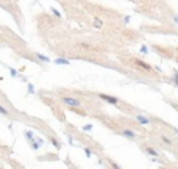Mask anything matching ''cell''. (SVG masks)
<instances>
[{
	"label": "cell",
	"instance_id": "cell-1",
	"mask_svg": "<svg viewBox=\"0 0 178 169\" xmlns=\"http://www.w3.org/2000/svg\"><path fill=\"white\" fill-rule=\"evenodd\" d=\"M61 102L69 108H80L81 107V102L75 97H70V96H61Z\"/></svg>",
	"mask_w": 178,
	"mask_h": 169
},
{
	"label": "cell",
	"instance_id": "cell-2",
	"mask_svg": "<svg viewBox=\"0 0 178 169\" xmlns=\"http://www.w3.org/2000/svg\"><path fill=\"white\" fill-rule=\"evenodd\" d=\"M99 97L103 99L105 102H108V103H111V105H117V103H119V99H117V97L108 96V94H99Z\"/></svg>",
	"mask_w": 178,
	"mask_h": 169
},
{
	"label": "cell",
	"instance_id": "cell-3",
	"mask_svg": "<svg viewBox=\"0 0 178 169\" xmlns=\"http://www.w3.org/2000/svg\"><path fill=\"white\" fill-rule=\"evenodd\" d=\"M120 135H122V136H125V138H128V139H136V138H138V135L134 133V131H133V130H128V128L122 130V131H120Z\"/></svg>",
	"mask_w": 178,
	"mask_h": 169
},
{
	"label": "cell",
	"instance_id": "cell-4",
	"mask_svg": "<svg viewBox=\"0 0 178 169\" xmlns=\"http://www.w3.org/2000/svg\"><path fill=\"white\" fill-rule=\"evenodd\" d=\"M134 64H136V66H139V68H141V69H144V71H152V66L147 64V63H145V61H142V60H139V58H136V60H134Z\"/></svg>",
	"mask_w": 178,
	"mask_h": 169
},
{
	"label": "cell",
	"instance_id": "cell-5",
	"mask_svg": "<svg viewBox=\"0 0 178 169\" xmlns=\"http://www.w3.org/2000/svg\"><path fill=\"white\" fill-rule=\"evenodd\" d=\"M136 121L139 122L141 125H148V124H150V119H148L147 116H142V114H138V116H136Z\"/></svg>",
	"mask_w": 178,
	"mask_h": 169
},
{
	"label": "cell",
	"instance_id": "cell-6",
	"mask_svg": "<svg viewBox=\"0 0 178 169\" xmlns=\"http://www.w3.org/2000/svg\"><path fill=\"white\" fill-rule=\"evenodd\" d=\"M144 150H145V152H147L148 155H152V157H158V152H156V150H155L153 147H150V146H145V147H144Z\"/></svg>",
	"mask_w": 178,
	"mask_h": 169
},
{
	"label": "cell",
	"instance_id": "cell-7",
	"mask_svg": "<svg viewBox=\"0 0 178 169\" xmlns=\"http://www.w3.org/2000/svg\"><path fill=\"white\" fill-rule=\"evenodd\" d=\"M36 58L39 60V61H42V63H49V61H50L45 55H41V53H36Z\"/></svg>",
	"mask_w": 178,
	"mask_h": 169
},
{
	"label": "cell",
	"instance_id": "cell-8",
	"mask_svg": "<svg viewBox=\"0 0 178 169\" xmlns=\"http://www.w3.org/2000/svg\"><path fill=\"white\" fill-rule=\"evenodd\" d=\"M55 63H56V64H64V66L70 64V61H69V60H64V58H56V60H55Z\"/></svg>",
	"mask_w": 178,
	"mask_h": 169
},
{
	"label": "cell",
	"instance_id": "cell-9",
	"mask_svg": "<svg viewBox=\"0 0 178 169\" xmlns=\"http://www.w3.org/2000/svg\"><path fill=\"white\" fill-rule=\"evenodd\" d=\"M52 141V144L55 146V149H61V143H58V139H55V138H50Z\"/></svg>",
	"mask_w": 178,
	"mask_h": 169
},
{
	"label": "cell",
	"instance_id": "cell-10",
	"mask_svg": "<svg viewBox=\"0 0 178 169\" xmlns=\"http://www.w3.org/2000/svg\"><path fill=\"white\" fill-rule=\"evenodd\" d=\"M161 141H163V143H164L166 146H172V141L169 139L167 136H161Z\"/></svg>",
	"mask_w": 178,
	"mask_h": 169
},
{
	"label": "cell",
	"instance_id": "cell-11",
	"mask_svg": "<svg viewBox=\"0 0 178 169\" xmlns=\"http://www.w3.org/2000/svg\"><path fill=\"white\" fill-rule=\"evenodd\" d=\"M0 114H3V116H8L9 114V111L3 107V105H0Z\"/></svg>",
	"mask_w": 178,
	"mask_h": 169
},
{
	"label": "cell",
	"instance_id": "cell-12",
	"mask_svg": "<svg viewBox=\"0 0 178 169\" xmlns=\"http://www.w3.org/2000/svg\"><path fill=\"white\" fill-rule=\"evenodd\" d=\"M102 25H103L102 19H95V21H94V27H97V28H102Z\"/></svg>",
	"mask_w": 178,
	"mask_h": 169
},
{
	"label": "cell",
	"instance_id": "cell-13",
	"mask_svg": "<svg viewBox=\"0 0 178 169\" xmlns=\"http://www.w3.org/2000/svg\"><path fill=\"white\" fill-rule=\"evenodd\" d=\"M33 135H34V133H33V131H27V133H25L27 139H28V141H30V143H31V141H33Z\"/></svg>",
	"mask_w": 178,
	"mask_h": 169
},
{
	"label": "cell",
	"instance_id": "cell-14",
	"mask_svg": "<svg viewBox=\"0 0 178 169\" xmlns=\"http://www.w3.org/2000/svg\"><path fill=\"white\" fill-rule=\"evenodd\" d=\"M92 130V124H86V125H83V131H91Z\"/></svg>",
	"mask_w": 178,
	"mask_h": 169
},
{
	"label": "cell",
	"instance_id": "cell-15",
	"mask_svg": "<svg viewBox=\"0 0 178 169\" xmlns=\"http://www.w3.org/2000/svg\"><path fill=\"white\" fill-rule=\"evenodd\" d=\"M84 154H86V157H88V158H91V157H92L91 149H88V147H84Z\"/></svg>",
	"mask_w": 178,
	"mask_h": 169
},
{
	"label": "cell",
	"instance_id": "cell-16",
	"mask_svg": "<svg viewBox=\"0 0 178 169\" xmlns=\"http://www.w3.org/2000/svg\"><path fill=\"white\" fill-rule=\"evenodd\" d=\"M109 164H111V167H112V169H122V167H120L117 163H114V161H109Z\"/></svg>",
	"mask_w": 178,
	"mask_h": 169
},
{
	"label": "cell",
	"instance_id": "cell-17",
	"mask_svg": "<svg viewBox=\"0 0 178 169\" xmlns=\"http://www.w3.org/2000/svg\"><path fill=\"white\" fill-rule=\"evenodd\" d=\"M52 9V13L56 16V17H61V14H60V11H58V9H56V8H50Z\"/></svg>",
	"mask_w": 178,
	"mask_h": 169
},
{
	"label": "cell",
	"instance_id": "cell-18",
	"mask_svg": "<svg viewBox=\"0 0 178 169\" xmlns=\"http://www.w3.org/2000/svg\"><path fill=\"white\" fill-rule=\"evenodd\" d=\"M173 81H175V85H178V71L173 72Z\"/></svg>",
	"mask_w": 178,
	"mask_h": 169
},
{
	"label": "cell",
	"instance_id": "cell-19",
	"mask_svg": "<svg viewBox=\"0 0 178 169\" xmlns=\"http://www.w3.org/2000/svg\"><path fill=\"white\" fill-rule=\"evenodd\" d=\"M141 52H142V53H147L148 50H147V47H145V45H142V47H141Z\"/></svg>",
	"mask_w": 178,
	"mask_h": 169
},
{
	"label": "cell",
	"instance_id": "cell-20",
	"mask_svg": "<svg viewBox=\"0 0 178 169\" xmlns=\"http://www.w3.org/2000/svg\"><path fill=\"white\" fill-rule=\"evenodd\" d=\"M9 71H11V75H13V77H16V75H17V72H16V69H9Z\"/></svg>",
	"mask_w": 178,
	"mask_h": 169
},
{
	"label": "cell",
	"instance_id": "cell-21",
	"mask_svg": "<svg viewBox=\"0 0 178 169\" xmlns=\"http://www.w3.org/2000/svg\"><path fill=\"white\" fill-rule=\"evenodd\" d=\"M175 22L178 24V16H175Z\"/></svg>",
	"mask_w": 178,
	"mask_h": 169
}]
</instances>
